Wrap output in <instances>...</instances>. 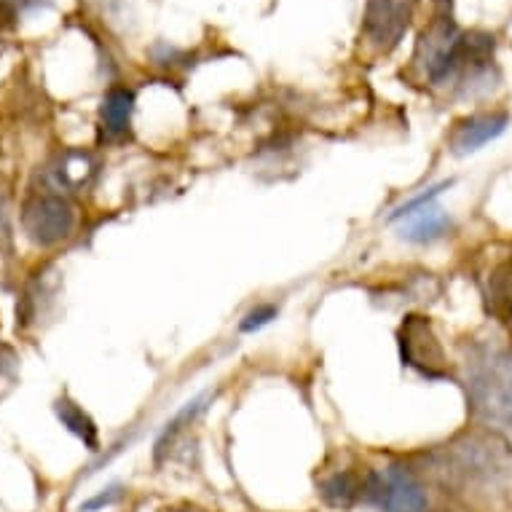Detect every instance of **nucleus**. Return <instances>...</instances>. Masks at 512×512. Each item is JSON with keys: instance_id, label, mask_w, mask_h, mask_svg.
<instances>
[{"instance_id": "2", "label": "nucleus", "mask_w": 512, "mask_h": 512, "mask_svg": "<svg viewBox=\"0 0 512 512\" xmlns=\"http://www.w3.org/2000/svg\"><path fill=\"white\" fill-rule=\"evenodd\" d=\"M467 392L480 419L512 429V352L486 344L472 346L467 357Z\"/></svg>"}, {"instance_id": "14", "label": "nucleus", "mask_w": 512, "mask_h": 512, "mask_svg": "<svg viewBox=\"0 0 512 512\" xmlns=\"http://www.w3.org/2000/svg\"><path fill=\"white\" fill-rule=\"evenodd\" d=\"M488 303L496 317H502L504 322H510L512 317V261L499 266L491 277V293H488Z\"/></svg>"}, {"instance_id": "13", "label": "nucleus", "mask_w": 512, "mask_h": 512, "mask_svg": "<svg viewBox=\"0 0 512 512\" xmlns=\"http://www.w3.org/2000/svg\"><path fill=\"white\" fill-rule=\"evenodd\" d=\"M319 494L330 507H352L357 499H362V478L352 472H336L322 483Z\"/></svg>"}, {"instance_id": "6", "label": "nucleus", "mask_w": 512, "mask_h": 512, "mask_svg": "<svg viewBox=\"0 0 512 512\" xmlns=\"http://www.w3.org/2000/svg\"><path fill=\"white\" fill-rule=\"evenodd\" d=\"M400 352L403 362L419 368L424 376L440 378L445 370V354L424 317H408L400 328Z\"/></svg>"}, {"instance_id": "8", "label": "nucleus", "mask_w": 512, "mask_h": 512, "mask_svg": "<svg viewBox=\"0 0 512 512\" xmlns=\"http://www.w3.org/2000/svg\"><path fill=\"white\" fill-rule=\"evenodd\" d=\"M510 124L507 113H478L459 121L451 132V151L456 156H467V153L480 151L483 145L502 135L504 129Z\"/></svg>"}, {"instance_id": "16", "label": "nucleus", "mask_w": 512, "mask_h": 512, "mask_svg": "<svg viewBox=\"0 0 512 512\" xmlns=\"http://www.w3.org/2000/svg\"><path fill=\"white\" fill-rule=\"evenodd\" d=\"M279 309L274 306V303H258L255 309H250L247 314H244L242 325H239V330L242 333H255V330L266 328V325H271L274 319H277Z\"/></svg>"}, {"instance_id": "1", "label": "nucleus", "mask_w": 512, "mask_h": 512, "mask_svg": "<svg viewBox=\"0 0 512 512\" xmlns=\"http://www.w3.org/2000/svg\"><path fill=\"white\" fill-rule=\"evenodd\" d=\"M440 472L448 486L464 494L488 496L512 491V454L491 437H467L445 451Z\"/></svg>"}, {"instance_id": "5", "label": "nucleus", "mask_w": 512, "mask_h": 512, "mask_svg": "<svg viewBox=\"0 0 512 512\" xmlns=\"http://www.w3.org/2000/svg\"><path fill=\"white\" fill-rule=\"evenodd\" d=\"M462 30L456 27L451 17H437L432 25L421 33L419 43H416V57L413 62L424 70V76L432 84H443L445 73L451 68V62L456 57V49L462 43Z\"/></svg>"}, {"instance_id": "15", "label": "nucleus", "mask_w": 512, "mask_h": 512, "mask_svg": "<svg viewBox=\"0 0 512 512\" xmlns=\"http://www.w3.org/2000/svg\"><path fill=\"white\" fill-rule=\"evenodd\" d=\"M445 188H451V180H445V183L432 185V188H427L424 194L413 196L411 202L400 204V207H397V210L392 212V215H389V220H405V218H408V215H413V212H416V210H421V207H427V204L435 202L437 196L443 194Z\"/></svg>"}, {"instance_id": "7", "label": "nucleus", "mask_w": 512, "mask_h": 512, "mask_svg": "<svg viewBox=\"0 0 512 512\" xmlns=\"http://www.w3.org/2000/svg\"><path fill=\"white\" fill-rule=\"evenodd\" d=\"M408 0H368L362 33L376 49H395L403 33L408 30Z\"/></svg>"}, {"instance_id": "4", "label": "nucleus", "mask_w": 512, "mask_h": 512, "mask_svg": "<svg viewBox=\"0 0 512 512\" xmlns=\"http://www.w3.org/2000/svg\"><path fill=\"white\" fill-rule=\"evenodd\" d=\"M22 228L35 244L54 247L73 234L76 210L62 194L43 191V194L30 196L22 207Z\"/></svg>"}, {"instance_id": "12", "label": "nucleus", "mask_w": 512, "mask_h": 512, "mask_svg": "<svg viewBox=\"0 0 512 512\" xmlns=\"http://www.w3.org/2000/svg\"><path fill=\"white\" fill-rule=\"evenodd\" d=\"M54 411H57V419L62 421V427L73 432L78 440H84V445H89V451H97V427H94V421L89 419V413H84V408L78 403H73L70 397H59L57 403H54Z\"/></svg>"}, {"instance_id": "20", "label": "nucleus", "mask_w": 512, "mask_h": 512, "mask_svg": "<svg viewBox=\"0 0 512 512\" xmlns=\"http://www.w3.org/2000/svg\"><path fill=\"white\" fill-rule=\"evenodd\" d=\"M175 512H204V510H199V507H188V504H185V507H177Z\"/></svg>"}, {"instance_id": "9", "label": "nucleus", "mask_w": 512, "mask_h": 512, "mask_svg": "<svg viewBox=\"0 0 512 512\" xmlns=\"http://www.w3.org/2000/svg\"><path fill=\"white\" fill-rule=\"evenodd\" d=\"M94 175H97V161L92 153L84 151H68L65 156H59L51 169L57 188H65V191H81L92 183Z\"/></svg>"}, {"instance_id": "18", "label": "nucleus", "mask_w": 512, "mask_h": 512, "mask_svg": "<svg viewBox=\"0 0 512 512\" xmlns=\"http://www.w3.org/2000/svg\"><path fill=\"white\" fill-rule=\"evenodd\" d=\"M14 362H17V357L9 349L0 346V381H9L14 376Z\"/></svg>"}, {"instance_id": "19", "label": "nucleus", "mask_w": 512, "mask_h": 512, "mask_svg": "<svg viewBox=\"0 0 512 512\" xmlns=\"http://www.w3.org/2000/svg\"><path fill=\"white\" fill-rule=\"evenodd\" d=\"M9 236V207H6V196L0 194V242Z\"/></svg>"}, {"instance_id": "11", "label": "nucleus", "mask_w": 512, "mask_h": 512, "mask_svg": "<svg viewBox=\"0 0 512 512\" xmlns=\"http://www.w3.org/2000/svg\"><path fill=\"white\" fill-rule=\"evenodd\" d=\"M132 110H135V92L126 89V86H113V89L105 94V100H102V129H105L110 137L126 135L129 121H132Z\"/></svg>"}, {"instance_id": "3", "label": "nucleus", "mask_w": 512, "mask_h": 512, "mask_svg": "<svg viewBox=\"0 0 512 512\" xmlns=\"http://www.w3.org/2000/svg\"><path fill=\"white\" fill-rule=\"evenodd\" d=\"M362 499L381 512H427V494L411 472L384 467L362 478Z\"/></svg>"}, {"instance_id": "17", "label": "nucleus", "mask_w": 512, "mask_h": 512, "mask_svg": "<svg viewBox=\"0 0 512 512\" xmlns=\"http://www.w3.org/2000/svg\"><path fill=\"white\" fill-rule=\"evenodd\" d=\"M118 496H121V488L118 486L108 488V491L97 496V499H89V502L84 504V510H100V507H108V504L118 502Z\"/></svg>"}, {"instance_id": "10", "label": "nucleus", "mask_w": 512, "mask_h": 512, "mask_svg": "<svg viewBox=\"0 0 512 512\" xmlns=\"http://www.w3.org/2000/svg\"><path fill=\"white\" fill-rule=\"evenodd\" d=\"M448 228H451L448 212H443L435 204H427V207H421V210H416L413 215L405 218L403 236L413 244H429L443 239L448 234Z\"/></svg>"}]
</instances>
